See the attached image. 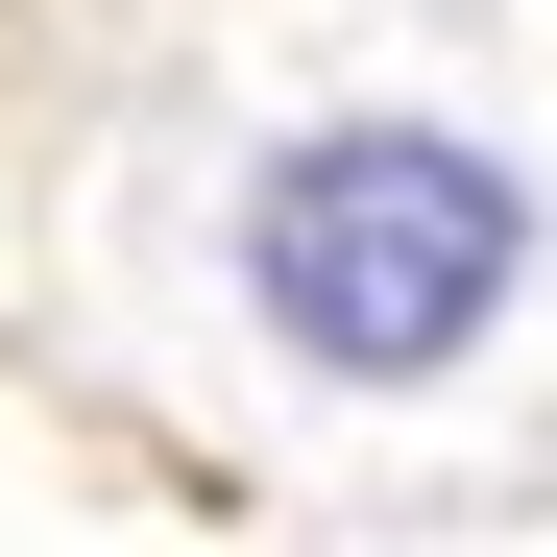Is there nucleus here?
Here are the masks:
<instances>
[{"label":"nucleus","mask_w":557,"mask_h":557,"mask_svg":"<svg viewBox=\"0 0 557 557\" xmlns=\"http://www.w3.org/2000/svg\"><path fill=\"white\" fill-rule=\"evenodd\" d=\"M509 267H533L509 170L436 146V122H339V146H292V170L243 195V292H267V339H292V363H339V388L460 363V339L509 315Z\"/></svg>","instance_id":"f257e3e1"}]
</instances>
